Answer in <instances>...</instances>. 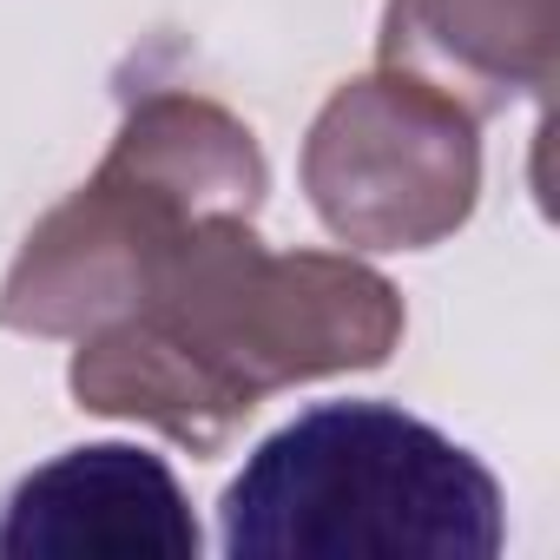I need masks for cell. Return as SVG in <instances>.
<instances>
[{
	"label": "cell",
	"instance_id": "6da1fadb",
	"mask_svg": "<svg viewBox=\"0 0 560 560\" xmlns=\"http://www.w3.org/2000/svg\"><path fill=\"white\" fill-rule=\"evenodd\" d=\"M402 337V298L357 257H277L244 211L191 224L139 298L73 357V396L218 448L270 389L376 370Z\"/></svg>",
	"mask_w": 560,
	"mask_h": 560
},
{
	"label": "cell",
	"instance_id": "7a4b0ae2",
	"mask_svg": "<svg viewBox=\"0 0 560 560\" xmlns=\"http://www.w3.org/2000/svg\"><path fill=\"white\" fill-rule=\"evenodd\" d=\"M231 560H488L501 481L396 402H317L264 435L218 501Z\"/></svg>",
	"mask_w": 560,
	"mask_h": 560
},
{
	"label": "cell",
	"instance_id": "3957f363",
	"mask_svg": "<svg viewBox=\"0 0 560 560\" xmlns=\"http://www.w3.org/2000/svg\"><path fill=\"white\" fill-rule=\"evenodd\" d=\"M264 198V152L250 126L218 113L211 100L159 93L145 100L113 159L100 165L80 198H67L21 250L0 291V324L27 337H86L113 324L145 270L205 218L257 211Z\"/></svg>",
	"mask_w": 560,
	"mask_h": 560
},
{
	"label": "cell",
	"instance_id": "277c9868",
	"mask_svg": "<svg viewBox=\"0 0 560 560\" xmlns=\"http://www.w3.org/2000/svg\"><path fill=\"white\" fill-rule=\"evenodd\" d=\"M304 185L317 218L343 244L422 250L475 211V113L396 67L357 80L317 113L304 145Z\"/></svg>",
	"mask_w": 560,
	"mask_h": 560
},
{
	"label": "cell",
	"instance_id": "5b68a950",
	"mask_svg": "<svg viewBox=\"0 0 560 560\" xmlns=\"http://www.w3.org/2000/svg\"><path fill=\"white\" fill-rule=\"evenodd\" d=\"M178 475L132 442L67 448L0 501V560H198Z\"/></svg>",
	"mask_w": 560,
	"mask_h": 560
},
{
	"label": "cell",
	"instance_id": "8992f818",
	"mask_svg": "<svg viewBox=\"0 0 560 560\" xmlns=\"http://www.w3.org/2000/svg\"><path fill=\"white\" fill-rule=\"evenodd\" d=\"M383 67L494 113L553 80V0H389Z\"/></svg>",
	"mask_w": 560,
	"mask_h": 560
}]
</instances>
